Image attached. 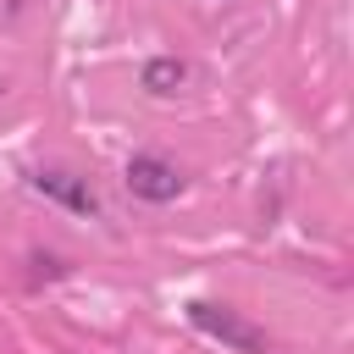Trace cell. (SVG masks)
<instances>
[{"label": "cell", "instance_id": "cell-1", "mask_svg": "<svg viewBox=\"0 0 354 354\" xmlns=\"http://www.w3.org/2000/svg\"><path fill=\"white\" fill-rule=\"evenodd\" d=\"M183 315H188L194 332H205V337H216V343H227V348H238V354H266V332H260L254 321H243L238 310L216 304V299H188Z\"/></svg>", "mask_w": 354, "mask_h": 354}, {"label": "cell", "instance_id": "cell-2", "mask_svg": "<svg viewBox=\"0 0 354 354\" xmlns=\"http://www.w3.org/2000/svg\"><path fill=\"white\" fill-rule=\"evenodd\" d=\"M127 194L144 205H171L183 194V171L166 155H133L127 160Z\"/></svg>", "mask_w": 354, "mask_h": 354}, {"label": "cell", "instance_id": "cell-3", "mask_svg": "<svg viewBox=\"0 0 354 354\" xmlns=\"http://www.w3.org/2000/svg\"><path fill=\"white\" fill-rule=\"evenodd\" d=\"M33 183V194H44V199H55V205H66V210H77V216H94L100 210V194L83 183V177H72V171H33L28 177Z\"/></svg>", "mask_w": 354, "mask_h": 354}, {"label": "cell", "instance_id": "cell-4", "mask_svg": "<svg viewBox=\"0 0 354 354\" xmlns=\"http://www.w3.org/2000/svg\"><path fill=\"white\" fill-rule=\"evenodd\" d=\"M183 83H188V61L183 55H149L144 72H138V88L149 100H171V94H183Z\"/></svg>", "mask_w": 354, "mask_h": 354}]
</instances>
